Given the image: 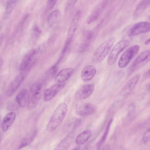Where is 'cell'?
Segmentation results:
<instances>
[{
	"label": "cell",
	"instance_id": "6da1fadb",
	"mask_svg": "<svg viewBox=\"0 0 150 150\" xmlns=\"http://www.w3.org/2000/svg\"><path fill=\"white\" fill-rule=\"evenodd\" d=\"M68 110L66 104H60L53 112L47 126L48 131L51 132L56 129L63 120Z\"/></svg>",
	"mask_w": 150,
	"mask_h": 150
},
{
	"label": "cell",
	"instance_id": "7a4b0ae2",
	"mask_svg": "<svg viewBox=\"0 0 150 150\" xmlns=\"http://www.w3.org/2000/svg\"><path fill=\"white\" fill-rule=\"evenodd\" d=\"M114 42V38H110L100 45L93 54L92 62L95 63H98L103 60L110 51Z\"/></svg>",
	"mask_w": 150,
	"mask_h": 150
},
{
	"label": "cell",
	"instance_id": "3957f363",
	"mask_svg": "<svg viewBox=\"0 0 150 150\" xmlns=\"http://www.w3.org/2000/svg\"><path fill=\"white\" fill-rule=\"evenodd\" d=\"M43 86L41 82H38L31 87L26 107L29 110L35 108L39 103L43 94Z\"/></svg>",
	"mask_w": 150,
	"mask_h": 150
},
{
	"label": "cell",
	"instance_id": "277c9868",
	"mask_svg": "<svg viewBox=\"0 0 150 150\" xmlns=\"http://www.w3.org/2000/svg\"><path fill=\"white\" fill-rule=\"evenodd\" d=\"M150 61V50L141 53L133 61L129 69L128 74L143 67Z\"/></svg>",
	"mask_w": 150,
	"mask_h": 150
},
{
	"label": "cell",
	"instance_id": "5b68a950",
	"mask_svg": "<svg viewBox=\"0 0 150 150\" xmlns=\"http://www.w3.org/2000/svg\"><path fill=\"white\" fill-rule=\"evenodd\" d=\"M129 41L126 40H122L117 43L112 48L108 57L107 63L112 65L116 61L120 54L129 45Z\"/></svg>",
	"mask_w": 150,
	"mask_h": 150
},
{
	"label": "cell",
	"instance_id": "8992f818",
	"mask_svg": "<svg viewBox=\"0 0 150 150\" xmlns=\"http://www.w3.org/2000/svg\"><path fill=\"white\" fill-rule=\"evenodd\" d=\"M140 47L139 45H133L127 49L120 56L118 62L119 67L123 68L126 67L131 59L139 52Z\"/></svg>",
	"mask_w": 150,
	"mask_h": 150
},
{
	"label": "cell",
	"instance_id": "52a82bcc",
	"mask_svg": "<svg viewBox=\"0 0 150 150\" xmlns=\"http://www.w3.org/2000/svg\"><path fill=\"white\" fill-rule=\"evenodd\" d=\"M39 47L26 54L23 57L20 66L22 73H25L29 70L34 62L37 55L40 51Z\"/></svg>",
	"mask_w": 150,
	"mask_h": 150
},
{
	"label": "cell",
	"instance_id": "ba28073f",
	"mask_svg": "<svg viewBox=\"0 0 150 150\" xmlns=\"http://www.w3.org/2000/svg\"><path fill=\"white\" fill-rule=\"evenodd\" d=\"M66 83H57L46 89L43 94V100L46 102L50 101L61 92L64 88Z\"/></svg>",
	"mask_w": 150,
	"mask_h": 150
},
{
	"label": "cell",
	"instance_id": "9c48e42d",
	"mask_svg": "<svg viewBox=\"0 0 150 150\" xmlns=\"http://www.w3.org/2000/svg\"><path fill=\"white\" fill-rule=\"evenodd\" d=\"M150 31V23L141 22L134 25L130 31L131 35L135 36Z\"/></svg>",
	"mask_w": 150,
	"mask_h": 150
},
{
	"label": "cell",
	"instance_id": "30bf717a",
	"mask_svg": "<svg viewBox=\"0 0 150 150\" xmlns=\"http://www.w3.org/2000/svg\"><path fill=\"white\" fill-rule=\"evenodd\" d=\"M96 110V107L94 105L89 103H83L78 106L76 112L79 115L85 117L92 114Z\"/></svg>",
	"mask_w": 150,
	"mask_h": 150
},
{
	"label": "cell",
	"instance_id": "8fae6325",
	"mask_svg": "<svg viewBox=\"0 0 150 150\" xmlns=\"http://www.w3.org/2000/svg\"><path fill=\"white\" fill-rule=\"evenodd\" d=\"M81 16V13L80 11H77L75 15L69 28L67 40L72 41L77 29Z\"/></svg>",
	"mask_w": 150,
	"mask_h": 150
},
{
	"label": "cell",
	"instance_id": "7c38bea8",
	"mask_svg": "<svg viewBox=\"0 0 150 150\" xmlns=\"http://www.w3.org/2000/svg\"><path fill=\"white\" fill-rule=\"evenodd\" d=\"M94 88V85L93 84H88L83 85L76 92V98L79 100H83L88 98L93 93Z\"/></svg>",
	"mask_w": 150,
	"mask_h": 150
},
{
	"label": "cell",
	"instance_id": "4fadbf2b",
	"mask_svg": "<svg viewBox=\"0 0 150 150\" xmlns=\"http://www.w3.org/2000/svg\"><path fill=\"white\" fill-rule=\"evenodd\" d=\"M96 72V68L93 65H87L84 67L81 73V78L84 82L91 80L94 76Z\"/></svg>",
	"mask_w": 150,
	"mask_h": 150
},
{
	"label": "cell",
	"instance_id": "5bb4252c",
	"mask_svg": "<svg viewBox=\"0 0 150 150\" xmlns=\"http://www.w3.org/2000/svg\"><path fill=\"white\" fill-rule=\"evenodd\" d=\"M24 75L21 74L16 76L10 84L6 91L7 96H12L20 86L24 78Z\"/></svg>",
	"mask_w": 150,
	"mask_h": 150
},
{
	"label": "cell",
	"instance_id": "9a60e30c",
	"mask_svg": "<svg viewBox=\"0 0 150 150\" xmlns=\"http://www.w3.org/2000/svg\"><path fill=\"white\" fill-rule=\"evenodd\" d=\"M74 70L71 68L62 69L57 74L55 80L57 83H62L68 80L72 76Z\"/></svg>",
	"mask_w": 150,
	"mask_h": 150
},
{
	"label": "cell",
	"instance_id": "2e32d148",
	"mask_svg": "<svg viewBox=\"0 0 150 150\" xmlns=\"http://www.w3.org/2000/svg\"><path fill=\"white\" fill-rule=\"evenodd\" d=\"M15 112L11 111L8 113L4 117L1 125L2 130L6 132L12 125L16 118Z\"/></svg>",
	"mask_w": 150,
	"mask_h": 150
},
{
	"label": "cell",
	"instance_id": "e0dca14e",
	"mask_svg": "<svg viewBox=\"0 0 150 150\" xmlns=\"http://www.w3.org/2000/svg\"><path fill=\"white\" fill-rule=\"evenodd\" d=\"M29 92L26 89H23L18 92L16 97V101L21 108L24 107L28 103Z\"/></svg>",
	"mask_w": 150,
	"mask_h": 150
},
{
	"label": "cell",
	"instance_id": "ac0fdd59",
	"mask_svg": "<svg viewBox=\"0 0 150 150\" xmlns=\"http://www.w3.org/2000/svg\"><path fill=\"white\" fill-rule=\"evenodd\" d=\"M140 77V74H137L134 76L127 83L122 90L125 96L128 95L134 89Z\"/></svg>",
	"mask_w": 150,
	"mask_h": 150
},
{
	"label": "cell",
	"instance_id": "d6986e66",
	"mask_svg": "<svg viewBox=\"0 0 150 150\" xmlns=\"http://www.w3.org/2000/svg\"><path fill=\"white\" fill-rule=\"evenodd\" d=\"M37 133L36 129H34L30 132L21 141L18 146V149H21L30 144L34 139Z\"/></svg>",
	"mask_w": 150,
	"mask_h": 150
},
{
	"label": "cell",
	"instance_id": "ffe728a7",
	"mask_svg": "<svg viewBox=\"0 0 150 150\" xmlns=\"http://www.w3.org/2000/svg\"><path fill=\"white\" fill-rule=\"evenodd\" d=\"M19 0H3L5 6L3 19L7 18L11 14Z\"/></svg>",
	"mask_w": 150,
	"mask_h": 150
},
{
	"label": "cell",
	"instance_id": "44dd1931",
	"mask_svg": "<svg viewBox=\"0 0 150 150\" xmlns=\"http://www.w3.org/2000/svg\"><path fill=\"white\" fill-rule=\"evenodd\" d=\"M74 137V134L71 132L66 136L57 146L55 150H66L70 146Z\"/></svg>",
	"mask_w": 150,
	"mask_h": 150
},
{
	"label": "cell",
	"instance_id": "7402d4cb",
	"mask_svg": "<svg viewBox=\"0 0 150 150\" xmlns=\"http://www.w3.org/2000/svg\"><path fill=\"white\" fill-rule=\"evenodd\" d=\"M92 134V131L90 129L84 131L76 137L75 140L76 143L79 145L84 144L88 140Z\"/></svg>",
	"mask_w": 150,
	"mask_h": 150
},
{
	"label": "cell",
	"instance_id": "603a6c76",
	"mask_svg": "<svg viewBox=\"0 0 150 150\" xmlns=\"http://www.w3.org/2000/svg\"><path fill=\"white\" fill-rule=\"evenodd\" d=\"M150 5V0H142L138 4L134 13V16H137L141 14Z\"/></svg>",
	"mask_w": 150,
	"mask_h": 150
},
{
	"label": "cell",
	"instance_id": "cb8c5ba5",
	"mask_svg": "<svg viewBox=\"0 0 150 150\" xmlns=\"http://www.w3.org/2000/svg\"><path fill=\"white\" fill-rule=\"evenodd\" d=\"M60 16V13L58 10H55L51 12L47 18V23L50 26L54 25L57 21Z\"/></svg>",
	"mask_w": 150,
	"mask_h": 150
},
{
	"label": "cell",
	"instance_id": "d4e9b609",
	"mask_svg": "<svg viewBox=\"0 0 150 150\" xmlns=\"http://www.w3.org/2000/svg\"><path fill=\"white\" fill-rule=\"evenodd\" d=\"M112 120H113L112 119H111L108 123L107 126L106 127L105 132L103 133L100 140L97 143L96 145V149H97L98 150L100 149L102 145L105 140L108 134L110 125L112 122Z\"/></svg>",
	"mask_w": 150,
	"mask_h": 150
},
{
	"label": "cell",
	"instance_id": "484cf974",
	"mask_svg": "<svg viewBox=\"0 0 150 150\" xmlns=\"http://www.w3.org/2000/svg\"><path fill=\"white\" fill-rule=\"evenodd\" d=\"M101 12L102 9L100 8L96 9L87 19V23L89 24L95 21L99 17Z\"/></svg>",
	"mask_w": 150,
	"mask_h": 150
},
{
	"label": "cell",
	"instance_id": "4316f807",
	"mask_svg": "<svg viewBox=\"0 0 150 150\" xmlns=\"http://www.w3.org/2000/svg\"><path fill=\"white\" fill-rule=\"evenodd\" d=\"M32 32L33 35L36 37L39 36L42 33L40 28L35 23L33 24L32 26Z\"/></svg>",
	"mask_w": 150,
	"mask_h": 150
},
{
	"label": "cell",
	"instance_id": "83f0119b",
	"mask_svg": "<svg viewBox=\"0 0 150 150\" xmlns=\"http://www.w3.org/2000/svg\"><path fill=\"white\" fill-rule=\"evenodd\" d=\"M72 41L67 40L62 52V55L63 56L67 52L70 48Z\"/></svg>",
	"mask_w": 150,
	"mask_h": 150
},
{
	"label": "cell",
	"instance_id": "f1b7e54d",
	"mask_svg": "<svg viewBox=\"0 0 150 150\" xmlns=\"http://www.w3.org/2000/svg\"><path fill=\"white\" fill-rule=\"evenodd\" d=\"M94 36V33L91 31H86L84 34V39L86 41H89Z\"/></svg>",
	"mask_w": 150,
	"mask_h": 150
},
{
	"label": "cell",
	"instance_id": "f546056e",
	"mask_svg": "<svg viewBox=\"0 0 150 150\" xmlns=\"http://www.w3.org/2000/svg\"><path fill=\"white\" fill-rule=\"evenodd\" d=\"M143 140L144 143H146L150 141V128L148 129L144 133Z\"/></svg>",
	"mask_w": 150,
	"mask_h": 150
},
{
	"label": "cell",
	"instance_id": "4dcf8cb0",
	"mask_svg": "<svg viewBox=\"0 0 150 150\" xmlns=\"http://www.w3.org/2000/svg\"><path fill=\"white\" fill-rule=\"evenodd\" d=\"M89 43L86 41L81 44L78 48V51L80 52H82L85 51L88 48Z\"/></svg>",
	"mask_w": 150,
	"mask_h": 150
},
{
	"label": "cell",
	"instance_id": "1f68e13d",
	"mask_svg": "<svg viewBox=\"0 0 150 150\" xmlns=\"http://www.w3.org/2000/svg\"><path fill=\"white\" fill-rule=\"evenodd\" d=\"M58 0H48L46 5L47 8L48 10L52 9L56 4Z\"/></svg>",
	"mask_w": 150,
	"mask_h": 150
},
{
	"label": "cell",
	"instance_id": "d6a6232c",
	"mask_svg": "<svg viewBox=\"0 0 150 150\" xmlns=\"http://www.w3.org/2000/svg\"><path fill=\"white\" fill-rule=\"evenodd\" d=\"M57 71V66H54L50 69L47 72V74L49 76H52L56 74Z\"/></svg>",
	"mask_w": 150,
	"mask_h": 150
},
{
	"label": "cell",
	"instance_id": "836d02e7",
	"mask_svg": "<svg viewBox=\"0 0 150 150\" xmlns=\"http://www.w3.org/2000/svg\"><path fill=\"white\" fill-rule=\"evenodd\" d=\"M135 108V105L134 104H132L129 106L128 110V114L129 116H130L134 112Z\"/></svg>",
	"mask_w": 150,
	"mask_h": 150
},
{
	"label": "cell",
	"instance_id": "e575fe53",
	"mask_svg": "<svg viewBox=\"0 0 150 150\" xmlns=\"http://www.w3.org/2000/svg\"><path fill=\"white\" fill-rule=\"evenodd\" d=\"M145 76L148 77L150 76V69H149L145 73Z\"/></svg>",
	"mask_w": 150,
	"mask_h": 150
},
{
	"label": "cell",
	"instance_id": "d590c367",
	"mask_svg": "<svg viewBox=\"0 0 150 150\" xmlns=\"http://www.w3.org/2000/svg\"><path fill=\"white\" fill-rule=\"evenodd\" d=\"M144 45H149L150 44V38L147 40L145 42Z\"/></svg>",
	"mask_w": 150,
	"mask_h": 150
},
{
	"label": "cell",
	"instance_id": "8d00e7d4",
	"mask_svg": "<svg viewBox=\"0 0 150 150\" xmlns=\"http://www.w3.org/2000/svg\"><path fill=\"white\" fill-rule=\"evenodd\" d=\"M147 88L149 91H150V81L148 84L147 86Z\"/></svg>",
	"mask_w": 150,
	"mask_h": 150
},
{
	"label": "cell",
	"instance_id": "74e56055",
	"mask_svg": "<svg viewBox=\"0 0 150 150\" xmlns=\"http://www.w3.org/2000/svg\"><path fill=\"white\" fill-rule=\"evenodd\" d=\"M80 148V147L79 146H76V147L74 149H75V150H76V149H79Z\"/></svg>",
	"mask_w": 150,
	"mask_h": 150
},
{
	"label": "cell",
	"instance_id": "f35d334b",
	"mask_svg": "<svg viewBox=\"0 0 150 150\" xmlns=\"http://www.w3.org/2000/svg\"><path fill=\"white\" fill-rule=\"evenodd\" d=\"M149 18L150 19V15L149 16Z\"/></svg>",
	"mask_w": 150,
	"mask_h": 150
}]
</instances>
